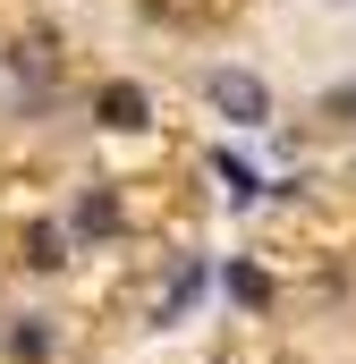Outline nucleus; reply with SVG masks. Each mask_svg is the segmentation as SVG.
I'll return each mask as SVG.
<instances>
[{
    "label": "nucleus",
    "mask_w": 356,
    "mask_h": 364,
    "mask_svg": "<svg viewBox=\"0 0 356 364\" xmlns=\"http://www.w3.org/2000/svg\"><path fill=\"white\" fill-rule=\"evenodd\" d=\"M204 102L238 127H271V85L255 68H204Z\"/></svg>",
    "instance_id": "nucleus-1"
},
{
    "label": "nucleus",
    "mask_w": 356,
    "mask_h": 364,
    "mask_svg": "<svg viewBox=\"0 0 356 364\" xmlns=\"http://www.w3.org/2000/svg\"><path fill=\"white\" fill-rule=\"evenodd\" d=\"M93 119H102V127H119V136H136V127H153V102H145V85L110 77V85L93 93Z\"/></svg>",
    "instance_id": "nucleus-2"
},
{
    "label": "nucleus",
    "mask_w": 356,
    "mask_h": 364,
    "mask_svg": "<svg viewBox=\"0 0 356 364\" xmlns=\"http://www.w3.org/2000/svg\"><path fill=\"white\" fill-rule=\"evenodd\" d=\"M110 229H119V195H110V186H85V195L68 203V237H77V246H102Z\"/></svg>",
    "instance_id": "nucleus-3"
},
{
    "label": "nucleus",
    "mask_w": 356,
    "mask_h": 364,
    "mask_svg": "<svg viewBox=\"0 0 356 364\" xmlns=\"http://www.w3.org/2000/svg\"><path fill=\"white\" fill-rule=\"evenodd\" d=\"M9 356L17 364H51L60 356V322L51 314H9Z\"/></svg>",
    "instance_id": "nucleus-4"
},
{
    "label": "nucleus",
    "mask_w": 356,
    "mask_h": 364,
    "mask_svg": "<svg viewBox=\"0 0 356 364\" xmlns=\"http://www.w3.org/2000/svg\"><path fill=\"white\" fill-rule=\"evenodd\" d=\"M17 263H26V272H60V263H68V229H60V220H34Z\"/></svg>",
    "instance_id": "nucleus-5"
},
{
    "label": "nucleus",
    "mask_w": 356,
    "mask_h": 364,
    "mask_svg": "<svg viewBox=\"0 0 356 364\" xmlns=\"http://www.w3.org/2000/svg\"><path fill=\"white\" fill-rule=\"evenodd\" d=\"M212 178H229V195H238V203H255V195H263V170H255L246 153H229V144L212 153Z\"/></svg>",
    "instance_id": "nucleus-6"
},
{
    "label": "nucleus",
    "mask_w": 356,
    "mask_h": 364,
    "mask_svg": "<svg viewBox=\"0 0 356 364\" xmlns=\"http://www.w3.org/2000/svg\"><path fill=\"white\" fill-rule=\"evenodd\" d=\"M195 296H204V263H178V279H170V296H162V314H153V322H187V314H195Z\"/></svg>",
    "instance_id": "nucleus-7"
},
{
    "label": "nucleus",
    "mask_w": 356,
    "mask_h": 364,
    "mask_svg": "<svg viewBox=\"0 0 356 364\" xmlns=\"http://www.w3.org/2000/svg\"><path fill=\"white\" fill-rule=\"evenodd\" d=\"M221 279H229V296H238V305H271V272H263V263H229Z\"/></svg>",
    "instance_id": "nucleus-8"
},
{
    "label": "nucleus",
    "mask_w": 356,
    "mask_h": 364,
    "mask_svg": "<svg viewBox=\"0 0 356 364\" xmlns=\"http://www.w3.org/2000/svg\"><path fill=\"white\" fill-rule=\"evenodd\" d=\"M323 110H331V119H348V110H356V85H340L331 102H323Z\"/></svg>",
    "instance_id": "nucleus-9"
}]
</instances>
